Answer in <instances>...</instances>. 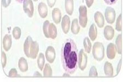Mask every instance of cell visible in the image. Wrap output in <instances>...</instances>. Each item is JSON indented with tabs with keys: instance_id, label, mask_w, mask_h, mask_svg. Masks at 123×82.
I'll list each match as a JSON object with an SVG mask.
<instances>
[{
	"instance_id": "cell-37",
	"label": "cell",
	"mask_w": 123,
	"mask_h": 82,
	"mask_svg": "<svg viewBox=\"0 0 123 82\" xmlns=\"http://www.w3.org/2000/svg\"><path fill=\"white\" fill-rule=\"evenodd\" d=\"M34 76H41V75L39 73H38V72H36L35 73V75H34Z\"/></svg>"
},
{
	"instance_id": "cell-15",
	"label": "cell",
	"mask_w": 123,
	"mask_h": 82,
	"mask_svg": "<svg viewBox=\"0 0 123 82\" xmlns=\"http://www.w3.org/2000/svg\"><path fill=\"white\" fill-rule=\"evenodd\" d=\"M48 36L49 38L55 39L57 36V29L55 25L53 23H50L48 26Z\"/></svg>"
},
{
	"instance_id": "cell-1",
	"label": "cell",
	"mask_w": 123,
	"mask_h": 82,
	"mask_svg": "<svg viewBox=\"0 0 123 82\" xmlns=\"http://www.w3.org/2000/svg\"><path fill=\"white\" fill-rule=\"evenodd\" d=\"M61 56L63 69L67 73L73 74L78 67V53L76 43L72 39H67L63 43Z\"/></svg>"
},
{
	"instance_id": "cell-34",
	"label": "cell",
	"mask_w": 123,
	"mask_h": 82,
	"mask_svg": "<svg viewBox=\"0 0 123 82\" xmlns=\"http://www.w3.org/2000/svg\"><path fill=\"white\" fill-rule=\"evenodd\" d=\"M105 2L107 3L108 5H113L116 3L118 0H104Z\"/></svg>"
},
{
	"instance_id": "cell-33",
	"label": "cell",
	"mask_w": 123,
	"mask_h": 82,
	"mask_svg": "<svg viewBox=\"0 0 123 82\" xmlns=\"http://www.w3.org/2000/svg\"><path fill=\"white\" fill-rule=\"evenodd\" d=\"M56 0H47V2L49 6L50 7H53L55 5Z\"/></svg>"
},
{
	"instance_id": "cell-21",
	"label": "cell",
	"mask_w": 123,
	"mask_h": 82,
	"mask_svg": "<svg viewBox=\"0 0 123 82\" xmlns=\"http://www.w3.org/2000/svg\"><path fill=\"white\" fill-rule=\"evenodd\" d=\"M116 49L119 54L122 53V34L119 35L116 39Z\"/></svg>"
},
{
	"instance_id": "cell-32",
	"label": "cell",
	"mask_w": 123,
	"mask_h": 82,
	"mask_svg": "<svg viewBox=\"0 0 123 82\" xmlns=\"http://www.w3.org/2000/svg\"><path fill=\"white\" fill-rule=\"evenodd\" d=\"M11 0H2V5L3 7H7L9 5Z\"/></svg>"
},
{
	"instance_id": "cell-20",
	"label": "cell",
	"mask_w": 123,
	"mask_h": 82,
	"mask_svg": "<svg viewBox=\"0 0 123 82\" xmlns=\"http://www.w3.org/2000/svg\"><path fill=\"white\" fill-rule=\"evenodd\" d=\"M19 68L21 72H26L28 69V64L24 57H21L19 59Z\"/></svg>"
},
{
	"instance_id": "cell-14",
	"label": "cell",
	"mask_w": 123,
	"mask_h": 82,
	"mask_svg": "<svg viewBox=\"0 0 123 82\" xmlns=\"http://www.w3.org/2000/svg\"><path fill=\"white\" fill-rule=\"evenodd\" d=\"M38 12L39 15L42 18H45L48 14V8L46 5L44 3L41 2L38 5Z\"/></svg>"
},
{
	"instance_id": "cell-38",
	"label": "cell",
	"mask_w": 123,
	"mask_h": 82,
	"mask_svg": "<svg viewBox=\"0 0 123 82\" xmlns=\"http://www.w3.org/2000/svg\"><path fill=\"white\" fill-rule=\"evenodd\" d=\"M16 1H17V2H19V3H22L23 2L25 1V0H16Z\"/></svg>"
},
{
	"instance_id": "cell-27",
	"label": "cell",
	"mask_w": 123,
	"mask_h": 82,
	"mask_svg": "<svg viewBox=\"0 0 123 82\" xmlns=\"http://www.w3.org/2000/svg\"><path fill=\"white\" fill-rule=\"evenodd\" d=\"M13 37L16 39H18L20 38L21 36V30L18 27H15L14 28L13 30Z\"/></svg>"
},
{
	"instance_id": "cell-13",
	"label": "cell",
	"mask_w": 123,
	"mask_h": 82,
	"mask_svg": "<svg viewBox=\"0 0 123 82\" xmlns=\"http://www.w3.org/2000/svg\"><path fill=\"white\" fill-rule=\"evenodd\" d=\"M12 45V37L10 35H6L3 38V46L6 51H8Z\"/></svg>"
},
{
	"instance_id": "cell-19",
	"label": "cell",
	"mask_w": 123,
	"mask_h": 82,
	"mask_svg": "<svg viewBox=\"0 0 123 82\" xmlns=\"http://www.w3.org/2000/svg\"><path fill=\"white\" fill-rule=\"evenodd\" d=\"M65 9L67 13L72 15L73 11V0H65Z\"/></svg>"
},
{
	"instance_id": "cell-17",
	"label": "cell",
	"mask_w": 123,
	"mask_h": 82,
	"mask_svg": "<svg viewBox=\"0 0 123 82\" xmlns=\"http://www.w3.org/2000/svg\"><path fill=\"white\" fill-rule=\"evenodd\" d=\"M104 70L105 75L108 77H112L113 75V69L112 65L108 62H106L105 64Z\"/></svg>"
},
{
	"instance_id": "cell-18",
	"label": "cell",
	"mask_w": 123,
	"mask_h": 82,
	"mask_svg": "<svg viewBox=\"0 0 123 82\" xmlns=\"http://www.w3.org/2000/svg\"><path fill=\"white\" fill-rule=\"evenodd\" d=\"M97 31L98 30H97L96 25H95L94 24H92L91 25L89 32V37H90V39H92V41H95V39L96 38L97 34H98V31Z\"/></svg>"
},
{
	"instance_id": "cell-31",
	"label": "cell",
	"mask_w": 123,
	"mask_h": 82,
	"mask_svg": "<svg viewBox=\"0 0 123 82\" xmlns=\"http://www.w3.org/2000/svg\"><path fill=\"white\" fill-rule=\"evenodd\" d=\"M9 76L11 77H18V76H19L18 75L17 69H11V71H9Z\"/></svg>"
},
{
	"instance_id": "cell-39",
	"label": "cell",
	"mask_w": 123,
	"mask_h": 82,
	"mask_svg": "<svg viewBox=\"0 0 123 82\" xmlns=\"http://www.w3.org/2000/svg\"><path fill=\"white\" fill-rule=\"evenodd\" d=\"M63 77H69V75H67V74H64V75L63 76Z\"/></svg>"
},
{
	"instance_id": "cell-25",
	"label": "cell",
	"mask_w": 123,
	"mask_h": 82,
	"mask_svg": "<svg viewBox=\"0 0 123 82\" xmlns=\"http://www.w3.org/2000/svg\"><path fill=\"white\" fill-rule=\"evenodd\" d=\"M43 74H44V76L45 77H50L52 76V69H51L50 66L48 63H47L45 66Z\"/></svg>"
},
{
	"instance_id": "cell-5",
	"label": "cell",
	"mask_w": 123,
	"mask_h": 82,
	"mask_svg": "<svg viewBox=\"0 0 123 82\" xmlns=\"http://www.w3.org/2000/svg\"><path fill=\"white\" fill-rule=\"evenodd\" d=\"M87 55L86 54L84 53V50L81 49L80 52H79V54L78 56V66L81 70H84L86 68V64H87Z\"/></svg>"
},
{
	"instance_id": "cell-3",
	"label": "cell",
	"mask_w": 123,
	"mask_h": 82,
	"mask_svg": "<svg viewBox=\"0 0 123 82\" xmlns=\"http://www.w3.org/2000/svg\"><path fill=\"white\" fill-rule=\"evenodd\" d=\"M92 54L97 60L101 61L105 56V49L103 44L100 42H96L92 48Z\"/></svg>"
},
{
	"instance_id": "cell-8",
	"label": "cell",
	"mask_w": 123,
	"mask_h": 82,
	"mask_svg": "<svg viewBox=\"0 0 123 82\" xmlns=\"http://www.w3.org/2000/svg\"><path fill=\"white\" fill-rule=\"evenodd\" d=\"M45 57L49 63H53L55 58V51L54 48L51 46H49L47 48L45 52Z\"/></svg>"
},
{
	"instance_id": "cell-36",
	"label": "cell",
	"mask_w": 123,
	"mask_h": 82,
	"mask_svg": "<svg viewBox=\"0 0 123 82\" xmlns=\"http://www.w3.org/2000/svg\"><path fill=\"white\" fill-rule=\"evenodd\" d=\"M121 65H122V59H120V60L119 61V64H118V69H117V74H118V73L119 72L120 69V67H121Z\"/></svg>"
},
{
	"instance_id": "cell-35",
	"label": "cell",
	"mask_w": 123,
	"mask_h": 82,
	"mask_svg": "<svg viewBox=\"0 0 123 82\" xmlns=\"http://www.w3.org/2000/svg\"><path fill=\"white\" fill-rule=\"evenodd\" d=\"M86 1V5L88 7H90L94 2V0H85Z\"/></svg>"
},
{
	"instance_id": "cell-40",
	"label": "cell",
	"mask_w": 123,
	"mask_h": 82,
	"mask_svg": "<svg viewBox=\"0 0 123 82\" xmlns=\"http://www.w3.org/2000/svg\"><path fill=\"white\" fill-rule=\"evenodd\" d=\"M34 1H37V0H34Z\"/></svg>"
},
{
	"instance_id": "cell-16",
	"label": "cell",
	"mask_w": 123,
	"mask_h": 82,
	"mask_svg": "<svg viewBox=\"0 0 123 82\" xmlns=\"http://www.w3.org/2000/svg\"><path fill=\"white\" fill-rule=\"evenodd\" d=\"M52 18L56 24H59L61 20V13L60 10L59 8H54L52 12Z\"/></svg>"
},
{
	"instance_id": "cell-11",
	"label": "cell",
	"mask_w": 123,
	"mask_h": 82,
	"mask_svg": "<svg viewBox=\"0 0 123 82\" xmlns=\"http://www.w3.org/2000/svg\"><path fill=\"white\" fill-rule=\"evenodd\" d=\"M114 35V30L112 26L107 25L104 29V36L106 39H112Z\"/></svg>"
},
{
	"instance_id": "cell-4",
	"label": "cell",
	"mask_w": 123,
	"mask_h": 82,
	"mask_svg": "<svg viewBox=\"0 0 123 82\" xmlns=\"http://www.w3.org/2000/svg\"><path fill=\"white\" fill-rule=\"evenodd\" d=\"M79 23L81 26L85 27L88 21L87 18V9L85 6H81L79 9Z\"/></svg>"
},
{
	"instance_id": "cell-7",
	"label": "cell",
	"mask_w": 123,
	"mask_h": 82,
	"mask_svg": "<svg viewBox=\"0 0 123 82\" xmlns=\"http://www.w3.org/2000/svg\"><path fill=\"white\" fill-rule=\"evenodd\" d=\"M105 17L108 23H113L116 19V12L114 9L110 7H107L105 11Z\"/></svg>"
},
{
	"instance_id": "cell-22",
	"label": "cell",
	"mask_w": 123,
	"mask_h": 82,
	"mask_svg": "<svg viewBox=\"0 0 123 82\" xmlns=\"http://www.w3.org/2000/svg\"><path fill=\"white\" fill-rule=\"evenodd\" d=\"M80 30V27L78 24V20L77 19H74L72 21V26H71V31L72 33L76 35L78 34Z\"/></svg>"
},
{
	"instance_id": "cell-26",
	"label": "cell",
	"mask_w": 123,
	"mask_h": 82,
	"mask_svg": "<svg viewBox=\"0 0 123 82\" xmlns=\"http://www.w3.org/2000/svg\"><path fill=\"white\" fill-rule=\"evenodd\" d=\"M116 29L117 31H122V14H120L117 20Z\"/></svg>"
},
{
	"instance_id": "cell-24",
	"label": "cell",
	"mask_w": 123,
	"mask_h": 82,
	"mask_svg": "<svg viewBox=\"0 0 123 82\" xmlns=\"http://www.w3.org/2000/svg\"><path fill=\"white\" fill-rule=\"evenodd\" d=\"M83 44H84L85 51L88 53H90L91 49H92V44H91L90 39L88 38V37L85 38L84 42H83Z\"/></svg>"
},
{
	"instance_id": "cell-9",
	"label": "cell",
	"mask_w": 123,
	"mask_h": 82,
	"mask_svg": "<svg viewBox=\"0 0 123 82\" xmlns=\"http://www.w3.org/2000/svg\"><path fill=\"white\" fill-rule=\"evenodd\" d=\"M117 52L116 47L113 43H110L107 49V55L109 59H113L116 57Z\"/></svg>"
},
{
	"instance_id": "cell-12",
	"label": "cell",
	"mask_w": 123,
	"mask_h": 82,
	"mask_svg": "<svg viewBox=\"0 0 123 82\" xmlns=\"http://www.w3.org/2000/svg\"><path fill=\"white\" fill-rule=\"evenodd\" d=\"M94 18L95 22H96L97 25L99 27H102L104 26L105 24V20L104 16L102 13L100 12H97L95 13L94 15Z\"/></svg>"
},
{
	"instance_id": "cell-10",
	"label": "cell",
	"mask_w": 123,
	"mask_h": 82,
	"mask_svg": "<svg viewBox=\"0 0 123 82\" xmlns=\"http://www.w3.org/2000/svg\"><path fill=\"white\" fill-rule=\"evenodd\" d=\"M62 29L65 33H67L70 27V19L68 15H65L62 20Z\"/></svg>"
},
{
	"instance_id": "cell-28",
	"label": "cell",
	"mask_w": 123,
	"mask_h": 82,
	"mask_svg": "<svg viewBox=\"0 0 123 82\" xmlns=\"http://www.w3.org/2000/svg\"><path fill=\"white\" fill-rule=\"evenodd\" d=\"M49 24H50V23H49V21L48 20H46L44 22V24H43V32H44V34L45 36V37L47 38H49L48 32V26H49Z\"/></svg>"
},
{
	"instance_id": "cell-2",
	"label": "cell",
	"mask_w": 123,
	"mask_h": 82,
	"mask_svg": "<svg viewBox=\"0 0 123 82\" xmlns=\"http://www.w3.org/2000/svg\"><path fill=\"white\" fill-rule=\"evenodd\" d=\"M24 50L27 57L36 59L39 50L38 44L37 42L33 41L30 36H28L24 43Z\"/></svg>"
},
{
	"instance_id": "cell-30",
	"label": "cell",
	"mask_w": 123,
	"mask_h": 82,
	"mask_svg": "<svg viewBox=\"0 0 123 82\" xmlns=\"http://www.w3.org/2000/svg\"><path fill=\"white\" fill-rule=\"evenodd\" d=\"M1 61H2V65L3 68H4L6 66V65L7 57H6V55L5 53L3 51L2 53Z\"/></svg>"
},
{
	"instance_id": "cell-29",
	"label": "cell",
	"mask_w": 123,
	"mask_h": 82,
	"mask_svg": "<svg viewBox=\"0 0 123 82\" xmlns=\"http://www.w3.org/2000/svg\"><path fill=\"white\" fill-rule=\"evenodd\" d=\"M89 76L90 77H97L98 76V72L96 67L95 66H92L91 67L90 72H89Z\"/></svg>"
},
{
	"instance_id": "cell-6",
	"label": "cell",
	"mask_w": 123,
	"mask_h": 82,
	"mask_svg": "<svg viewBox=\"0 0 123 82\" xmlns=\"http://www.w3.org/2000/svg\"><path fill=\"white\" fill-rule=\"evenodd\" d=\"M23 8L29 17L31 18L33 14V5L32 0H25L23 2Z\"/></svg>"
},
{
	"instance_id": "cell-23",
	"label": "cell",
	"mask_w": 123,
	"mask_h": 82,
	"mask_svg": "<svg viewBox=\"0 0 123 82\" xmlns=\"http://www.w3.org/2000/svg\"><path fill=\"white\" fill-rule=\"evenodd\" d=\"M44 63H45V59L44 56L42 53H40L38 55V60H37V63H38V66L39 69L40 70H42L43 67L44 66Z\"/></svg>"
}]
</instances>
